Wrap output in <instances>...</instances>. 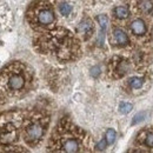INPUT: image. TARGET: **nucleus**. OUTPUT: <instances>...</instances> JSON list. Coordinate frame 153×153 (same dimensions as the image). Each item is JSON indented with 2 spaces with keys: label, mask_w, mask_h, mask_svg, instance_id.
Returning a JSON list of instances; mask_svg holds the SVG:
<instances>
[{
  "label": "nucleus",
  "mask_w": 153,
  "mask_h": 153,
  "mask_svg": "<svg viewBox=\"0 0 153 153\" xmlns=\"http://www.w3.org/2000/svg\"><path fill=\"white\" fill-rule=\"evenodd\" d=\"M26 76L22 67L18 64H13L2 71L0 76V88L6 92L17 93L21 92L26 86Z\"/></svg>",
  "instance_id": "f257e3e1"
},
{
  "label": "nucleus",
  "mask_w": 153,
  "mask_h": 153,
  "mask_svg": "<svg viewBox=\"0 0 153 153\" xmlns=\"http://www.w3.org/2000/svg\"><path fill=\"white\" fill-rule=\"evenodd\" d=\"M46 125H47V119H45L42 117L31 118L24 128L25 141L31 146L37 145L45 134Z\"/></svg>",
  "instance_id": "f03ea898"
},
{
  "label": "nucleus",
  "mask_w": 153,
  "mask_h": 153,
  "mask_svg": "<svg viewBox=\"0 0 153 153\" xmlns=\"http://www.w3.org/2000/svg\"><path fill=\"white\" fill-rule=\"evenodd\" d=\"M17 113H13V117H8V114H4L0 117V143L2 144H11L17 139L18 135V125L21 123L19 117L12 120Z\"/></svg>",
  "instance_id": "7ed1b4c3"
},
{
  "label": "nucleus",
  "mask_w": 153,
  "mask_h": 153,
  "mask_svg": "<svg viewBox=\"0 0 153 153\" xmlns=\"http://www.w3.org/2000/svg\"><path fill=\"white\" fill-rule=\"evenodd\" d=\"M59 140L57 143V146L59 147L58 150L59 151H62V152H68V153H73V152H79L81 150V144H80V140L78 139L79 137L74 134V130H71V131H61V133L59 135Z\"/></svg>",
  "instance_id": "20e7f679"
},
{
  "label": "nucleus",
  "mask_w": 153,
  "mask_h": 153,
  "mask_svg": "<svg viewBox=\"0 0 153 153\" xmlns=\"http://www.w3.org/2000/svg\"><path fill=\"white\" fill-rule=\"evenodd\" d=\"M32 11H33V16H30V17H33V21H36L40 26H51L56 21V16L53 10L45 4L34 6Z\"/></svg>",
  "instance_id": "39448f33"
},
{
  "label": "nucleus",
  "mask_w": 153,
  "mask_h": 153,
  "mask_svg": "<svg viewBox=\"0 0 153 153\" xmlns=\"http://www.w3.org/2000/svg\"><path fill=\"white\" fill-rule=\"evenodd\" d=\"M131 31L135 36H144L147 31L146 24L141 19H135L131 22Z\"/></svg>",
  "instance_id": "423d86ee"
},
{
  "label": "nucleus",
  "mask_w": 153,
  "mask_h": 153,
  "mask_svg": "<svg viewBox=\"0 0 153 153\" xmlns=\"http://www.w3.org/2000/svg\"><path fill=\"white\" fill-rule=\"evenodd\" d=\"M113 38H114L115 42L118 45H120V46H127L130 44L127 34L123 30H120V28H115L114 31H113Z\"/></svg>",
  "instance_id": "0eeeda50"
},
{
  "label": "nucleus",
  "mask_w": 153,
  "mask_h": 153,
  "mask_svg": "<svg viewBox=\"0 0 153 153\" xmlns=\"http://www.w3.org/2000/svg\"><path fill=\"white\" fill-rule=\"evenodd\" d=\"M93 31V25L91 22V20L85 19L81 21V24L79 25V32L80 33H84L86 36V38L88 36H91V32Z\"/></svg>",
  "instance_id": "6e6552de"
},
{
  "label": "nucleus",
  "mask_w": 153,
  "mask_h": 153,
  "mask_svg": "<svg viewBox=\"0 0 153 153\" xmlns=\"http://www.w3.org/2000/svg\"><path fill=\"white\" fill-rule=\"evenodd\" d=\"M128 67H130L128 61H126V60H119L118 64H117V66L114 67V72L118 73V76H123L128 71Z\"/></svg>",
  "instance_id": "1a4fd4ad"
},
{
  "label": "nucleus",
  "mask_w": 153,
  "mask_h": 153,
  "mask_svg": "<svg viewBox=\"0 0 153 153\" xmlns=\"http://www.w3.org/2000/svg\"><path fill=\"white\" fill-rule=\"evenodd\" d=\"M138 7L144 13H151L153 11V2L152 0H140L138 4Z\"/></svg>",
  "instance_id": "9d476101"
},
{
  "label": "nucleus",
  "mask_w": 153,
  "mask_h": 153,
  "mask_svg": "<svg viewBox=\"0 0 153 153\" xmlns=\"http://www.w3.org/2000/svg\"><path fill=\"white\" fill-rule=\"evenodd\" d=\"M113 13H114V16L118 19H126L128 17V14H130L128 8L125 7V6H117L114 8V11H113Z\"/></svg>",
  "instance_id": "9b49d317"
},
{
  "label": "nucleus",
  "mask_w": 153,
  "mask_h": 153,
  "mask_svg": "<svg viewBox=\"0 0 153 153\" xmlns=\"http://www.w3.org/2000/svg\"><path fill=\"white\" fill-rule=\"evenodd\" d=\"M58 8H59L60 14L64 16V17H67V16L72 12V6H71L70 4H67V2H61V4H59Z\"/></svg>",
  "instance_id": "f8f14e48"
},
{
  "label": "nucleus",
  "mask_w": 153,
  "mask_h": 153,
  "mask_svg": "<svg viewBox=\"0 0 153 153\" xmlns=\"http://www.w3.org/2000/svg\"><path fill=\"white\" fill-rule=\"evenodd\" d=\"M128 82H130V86L133 88V90H138V88H140L141 86H143V79L141 78H138V76H132L130 80H128Z\"/></svg>",
  "instance_id": "ddd939ff"
},
{
  "label": "nucleus",
  "mask_w": 153,
  "mask_h": 153,
  "mask_svg": "<svg viewBox=\"0 0 153 153\" xmlns=\"http://www.w3.org/2000/svg\"><path fill=\"white\" fill-rule=\"evenodd\" d=\"M98 21H99V25H100V27H101V33L104 34V32H105V30H106V26H107V22H108V19H107V17L106 16H99L98 17Z\"/></svg>",
  "instance_id": "4468645a"
},
{
  "label": "nucleus",
  "mask_w": 153,
  "mask_h": 153,
  "mask_svg": "<svg viewBox=\"0 0 153 153\" xmlns=\"http://www.w3.org/2000/svg\"><path fill=\"white\" fill-rule=\"evenodd\" d=\"M115 131L114 130H112V128H110L107 132H106V137H105V139H106V141H107V144H113L115 140Z\"/></svg>",
  "instance_id": "2eb2a0df"
},
{
  "label": "nucleus",
  "mask_w": 153,
  "mask_h": 153,
  "mask_svg": "<svg viewBox=\"0 0 153 153\" xmlns=\"http://www.w3.org/2000/svg\"><path fill=\"white\" fill-rule=\"evenodd\" d=\"M119 110H120V112H121V113L127 114V113H130V112H131V110H132V105H131V104H128V102H121V104H120V106H119Z\"/></svg>",
  "instance_id": "dca6fc26"
},
{
  "label": "nucleus",
  "mask_w": 153,
  "mask_h": 153,
  "mask_svg": "<svg viewBox=\"0 0 153 153\" xmlns=\"http://www.w3.org/2000/svg\"><path fill=\"white\" fill-rule=\"evenodd\" d=\"M145 115H146V113H145V112H141V113H138L137 115H134L133 120H132V124H133V125H135V124H138V123L143 121V120L145 119Z\"/></svg>",
  "instance_id": "f3484780"
},
{
  "label": "nucleus",
  "mask_w": 153,
  "mask_h": 153,
  "mask_svg": "<svg viewBox=\"0 0 153 153\" xmlns=\"http://www.w3.org/2000/svg\"><path fill=\"white\" fill-rule=\"evenodd\" d=\"M145 145L149 146V147H153V133L152 132L146 134V137H145Z\"/></svg>",
  "instance_id": "a211bd4d"
},
{
  "label": "nucleus",
  "mask_w": 153,
  "mask_h": 153,
  "mask_svg": "<svg viewBox=\"0 0 153 153\" xmlns=\"http://www.w3.org/2000/svg\"><path fill=\"white\" fill-rule=\"evenodd\" d=\"M106 146H107V141H106V139H102V140H100V141L97 144V150L102 151V150L106 149Z\"/></svg>",
  "instance_id": "6ab92c4d"
},
{
  "label": "nucleus",
  "mask_w": 153,
  "mask_h": 153,
  "mask_svg": "<svg viewBox=\"0 0 153 153\" xmlns=\"http://www.w3.org/2000/svg\"><path fill=\"white\" fill-rule=\"evenodd\" d=\"M100 74V67L99 66H94V67H92L91 68V76H98Z\"/></svg>",
  "instance_id": "aec40b11"
}]
</instances>
